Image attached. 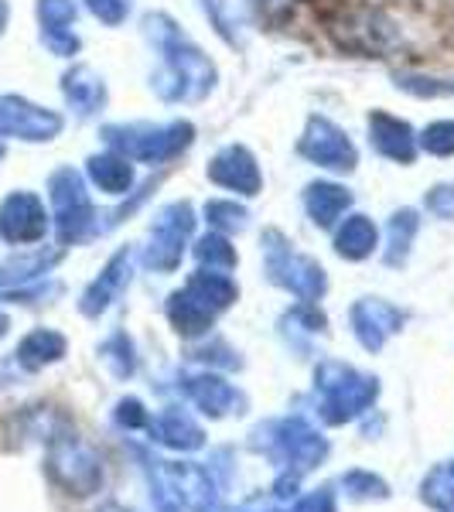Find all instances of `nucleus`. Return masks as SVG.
<instances>
[{"mask_svg":"<svg viewBox=\"0 0 454 512\" xmlns=\"http://www.w3.org/2000/svg\"><path fill=\"white\" fill-rule=\"evenodd\" d=\"M417 229H420V219L414 209H400L390 219V243H386V263H390V267H400V263L410 256Z\"/></svg>","mask_w":454,"mask_h":512,"instance_id":"obj_28","label":"nucleus"},{"mask_svg":"<svg viewBox=\"0 0 454 512\" xmlns=\"http://www.w3.org/2000/svg\"><path fill=\"white\" fill-rule=\"evenodd\" d=\"M0 383H4V373H0Z\"/></svg>","mask_w":454,"mask_h":512,"instance_id":"obj_45","label":"nucleus"},{"mask_svg":"<svg viewBox=\"0 0 454 512\" xmlns=\"http://www.w3.org/2000/svg\"><path fill=\"white\" fill-rule=\"evenodd\" d=\"M48 195H52L55 209V229H59L62 246L82 243L96 226V212L89 202L86 181L76 168H59L48 178Z\"/></svg>","mask_w":454,"mask_h":512,"instance_id":"obj_7","label":"nucleus"},{"mask_svg":"<svg viewBox=\"0 0 454 512\" xmlns=\"http://www.w3.org/2000/svg\"><path fill=\"white\" fill-rule=\"evenodd\" d=\"M195 229V212L188 202H171L158 212L151 226V243L144 250V263L158 274H171L178 270L181 256H185L188 236Z\"/></svg>","mask_w":454,"mask_h":512,"instance_id":"obj_8","label":"nucleus"},{"mask_svg":"<svg viewBox=\"0 0 454 512\" xmlns=\"http://www.w3.org/2000/svg\"><path fill=\"white\" fill-rule=\"evenodd\" d=\"M263 256H267V277L277 287L301 297V301H318L328 291V277L321 270V263L297 253L294 243H287L284 233H277V229L263 233Z\"/></svg>","mask_w":454,"mask_h":512,"instance_id":"obj_6","label":"nucleus"},{"mask_svg":"<svg viewBox=\"0 0 454 512\" xmlns=\"http://www.w3.org/2000/svg\"><path fill=\"white\" fill-rule=\"evenodd\" d=\"M147 38L161 52V69L154 72L151 86L164 103H195L209 96L216 86V65L192 38L178 28L168 14H147L144 18Z\"/></svg>","mask_w":454,"mask_h":512,"instance_id":"obj_1","label":"nucleus"},{"mask_svg":"<svg viewBox=\"0 0 454 512\" xmlns=\"http://www.w3.org/2000/svg\"><path fill=\"white\" fill-rule=\"evenodd\" d=\"M38 21L41 38L55 55L79 52V35L72 31V24H76V4L72 0H38Z\"/></svg>","mask_w":454,"mask_h":512,"instance_id":"obj_17","label":"nucleus"},{"mask_svg":"<svg viewBox=\"0 0 454 512\" xmlns=\"http://www.w3.org/2000/svg\"><path fill=\"white\" fill-rule=\"evenodd\" d=\"M7 18H11V7H7V0H0V35L7 28Z\"/></svg>","mask_w":454,"mask_h":512,"instance_id":"obj_41","label":"nucleus"},{"mask_svg":"<svg viewBox=\"0 0 454 512\" xmlns=\"http://www.w3.org/2000/svg\"><path fill=\"white\" fill-rule=\"evenodd\" d=\"M403 315L400 308H393L390 301H379V297H362L352 308V332L362 342V349L379 352L386 345V338L400 332Z\"/></svg>","mask_w":454,"mask_h":512,"instance_id":"obj_13","label":"nucleus"},{"mask_svg":"<svg viewBox=\"0 0 454 512\" xmlns=\"http://www.w3.org/2000/svg\"><path fill=\"white\" fill-rule=\"evenodd\" d=\"M315 386L321 393V417L325 424H345V420L366 414L379 396V379L356 373L342 362H321L315 373Z\"/></svg>","mask_w":454,"mask_h":512,"instance_id":"obj_3","label":"nucleus"},{"mask_svg":"<svg viewBox=\"0 0 454 512\" xmlns=\"http://www.w3.org/2000/svg\"><path fill=\"white\" fill-rule=\"evenodd\" d=\"M287 0H253V7H257L260 14H274V11H280Z\"/></svg>","mask_w":454,"mask_h":512,"instance_id":"obj_40","label":"nucleus"},{"mask_svg":"<svg viewBox=\"0 0 454 512\" xmlns=\"http://www.w3.org/2000/svg\"><path fill=\"white\" fill-rule=\"evenodd\" d=\"M164 478H168L171 492L178 495V502L185 506L188 512H216V485H212V478L205 468L192 465V461H175V465H164L161 468Z\"/></svg>","mask_w":454,"mask_h":512,"instance_id":"obj_15","label":"nucleus"},{"mask_svg":"<svg viewBox=\"0 0 454 512\" xmlns=\"http://www.w3.org/2000/svg\"><path fill=\"white\" fill-rule=\"evenodd\" d=\"M342 489L352 495V499H386L390 489H386L383 478H376L373 472H349L342 478Z\"/></svg>","mask_w":454,"mask_h":512,"instance_id":"obj_33","label":"nucleus"},{"mask_svg":"<svg viewBox=\"0 0 454 512\" xmlns=\"http://www.w3.org/2000/svg\"><path fill=\"white\" fill-rule=\"evenodd\" d=\"M130 267H134V253H130V250L113 253L110 263L99 270V277L86 287V291H82V301H79L82 315H86V318L103 315V311L120 297L123 287L130 284Z\"/></svg>","mask_w":454,"mask_h":512,"instance_id":"obj_14","label":"nucleus"},{"mask_svg":"<svg viewBox=\"0 0 454 512\" xmlns=\"http://www.w3.org/2000/svg\"><path fill=\"white\" fill-rule=\"evenodd\" d=\"M86 7L103 24H110V28L123 24V21H127V14H130V0H86Z\"/></svg>","mask_w":454,"mask_h":512,"instance_id":"obj_36","label":"nucleus"},{"mask_svg":"<svg viewBox=\"0 0 454 512\" xmlns=\"http://www.w3.org/2000/svg\"><path fill=\"white\" fill-rule=\"evenodd\" d=\"M0 161H4V144H0Z\"/></svg>","mask_w":454,"mask_h":512,"instance_id":"obj_44","label":"nucleus"},{"mask_svg":"<svg viewBox=\"0 0 454 512\" xmlns=\"http://www.w3.org/2000/svg\"><path fill=\"white\" fill-rule=\"evenodd\" d=\"M65 349H69V342H65L62 332H55V328H35V332H28L18 342L14 362H18L24 373H41L45 366H55L59 359H65Z\"/></svg>","mask_w":454,"mask_h":512,"instance_id":"obj_19","label":"nucleus"},{"mask_svg":"<svg viewBox=\"0 0 454 512\" xmlns=\"http://www.w3.org/2000/svg\"><path fill=\"white\" fill-rule=\"evenodd\" d=\"M147 431H151V441L164 444V448L175 451H198L205 444L202 427L195 424L185 410H164L154 420H147Z\"/></svg>","mask_w":454,"mask_h":512,"instance_id":"obj_21","label":"nucleus"},{"mask_svg":"<svg viewBox=\"0 0 454 512\" xmlns=\"http://www.w3.org/2000/svg\"><path fill=\"white\" fill-rule=\"evenodd\" d=\"M62 93L79 117H93L106 106V82L89 65H72L62 76Z\"/></svg>","mask_w":454,"mask_h":512,"instance_id":"obj_20","label":"nucleus"},{"mask_svg":"<svg viewBox=\"0 0 454 512\" xmlns=\"http://www.w3.org/2000/svg\"><path fill=\"white\" fill-rule=\"evenodd\" d=\"M396 86L417 96H454V82L444 79H420V76H396Z\"/></svg>","mask_w":454,"mask_h":512,"instance_id":"obj_35","label":"nucleus"},{"mask_svg":"<svg viewBox=\"0 0 454 512\" xmlns=\"http://www.w3.org/2000/svg\"><path fill=\"white\" fill-rule=\"evenodd\" d=\"M103 140L130 161L164 164L192 147L195 127L188 120L161 123V127H154V123H110V127H103Z\"/></svg>","mask_w":454,"mask_h":512,"instance_id":"obj_2","label":"nucleus"},{"mask_svg":"<svg viewBox=\"0 0 454 512\" xmlns=\"http://www.w3.org/2000/svg\"><path fill=\"white\" fill-rule=\"evenodd\" d=\"M59 260H62V250H35V253L11 256L7 263H0V291L35 284V280L45 277Z\"/></svg>","mask_w":454,"mask_h":512,"instance_id":"obj_23","label":"nucleus"},{"mask_svg":"<svg viewBox=\"0 0 454 512\" xmlns=\"http://www.w3.org/2000/svg\"><path fill=\"white\" fill-rule=\"evenodd\" d=\"M253 448L263 451L267 458H274L287 472L304 475L328 454V441L304 417H284L260 427L253 434Z\"/></svg>","mask_w":454,"mask_h":512,"instance_id":"obj_4","label":"nucleus"},{"mask_svg":"<svg viewBox=\"0 0 454 512\" xmlns=\"http://www.w3.org/2000/svg\"><path fill=\"white\" fill-rule=\"evenodd\" d=\"M147 420H151V417H147L144 403L134 400V396L117 403V424L127 427V431H140V427H147Z\"/></svg>","mask_w":454,"mask_h":512,"instance_id":"obj_37","label":"nucleus"},{"mask_svg":"<svg viewBox=\"0 0 454 512\" xmlns=\"http://www.w3.org/2000/svg\"><path fill=\"white\" fill-rule=\"evenodd\" d=\"M45 475L59 492L72 495V499H86V495L99 492V485H103V461L72 431H62L48 441Z\"/></svg>","mask_w":454,"mask_h":512,"instance_id":"obj_5","label":"nucleus"},{"mask_svg":"<svg viewBox=\"0 0 454 512\" xmlns=\"http://www.w3.org/2000/svg\"><path fill=\"white\" fill-rule=\"evenodd\" d=\"M205 219H209L219 233H239V229H246L250 212H246L243 205H236V202H222V198H216V202L205 205Z\"/></svg>","mask_w":454,"mask_h":512,"instance_id":"obj_32","label":"nucleus"},{"mask_svg":"<svg viewBox=\"0 0 454 512\" xmlns=\"http://www.w3.org/2000/svg\"><path fill=\"white\" fill-rule=\"evenodd\" d=\"M209 178L216 181L219 188H229L236 195H260L263 178H260V164L246 151L243 144H229L222 147L216 158L209 161Z\"/></svg>","mask_w":454,"mask_h":512,"instance_id":"obj_12","label":"nucleus"},{"mask_svg":"<svg viewBox=\"0 0 454 512\" xmlns=\"http://www.w3.org/2000/svg\"><path fill=\"white\" fill-rule=\"evenodd\" d=\"M294 512H338V509H335V495L328 492V489L311 492L308 499L297 502V509H294Z\"/></svg>","mask_w":454,"mask_h":512,"instance_id":"obj_39","label":"nucleus"},{"mask_svg":"<svg viewBox=\"0 0 454 512\" xmlns=\"http://www.w3.org/2000/svg\"><path fill=\"white\" fill-rule=\"evenodd\" d=\"M424 502L437 512H454V461L424 478Z\"/></svg>","mask_w":454,"mask_h":512,"instance_id":"obj_31","label":"nucleus"},{"mask_svg":"<svg viewBox=\"0 0 454 512\" xmlns=\"http://www.w3.org/2000/svg\"><path fill=\"white\" fill-rule=\"evenodd\" d=\"M349 205H352L349 188L335 185V181H315V185H308V192H304V209H308L311 222L321 229L335 226Z\"/></svg>","mask_w":454,"mask_h":512,"instance_id":"obj_22","label":"nucleus"},{"mask_svg":"<svg viewBox=\"0 0 454 512\" xmlns=\"http://www.w3.org/2000/svg\"><path fill=\"white\" fill-rule=\"evenodd\" d=\"M86 171H89V178H93V185L106 195H127L130 188H134V168H130V158H123L117 151L93 154L86 164Z\"/></svg>","mask_w":454,"mask_h":512,"instance_id":"obj_25","label":"nucleus"},{"mask_svg":"<svg viewBox=\"0 0 454 512\" xmlns=\"http://www.w3.org/2000/svg\"><path fill=\"white\" fill-rule=\"evenodd\" d=\"M99 512H127V509H123V506H117V502H110V506H103V509H99Z\"/></svg>","mask_w":454,"mask_h":512,"instance_id":"obj_43","label":"nucleus"},{"mask_svg":"<svg viewBox=\"0 0 454 512\" xmlns=\"http://www.w3.org/2000/svg\"><path fill=\"white\" fill-rule=\"evenodd\" d=\"M420 144H424L427 154H437V158H448L454 154V120H437L420 134Z\"/></svg>","mask_w":454,"mask_h":512,"instance_id":"obj_34","label":"nucleus"},{"mask_svg":"<svg viewBox=\"0 0 454 512\" xmlns=\"http://www.w3.org/2000/svg\"><path fill=\"white\" fill-rule=\"evenodd\" d=\"M99 359L113 369V376L120 379H130L137 373V355H134V342L127 338V332H113L99 345Z\"/></svg>","mask_w":454,"mask_h":512,"instance_id":"obj_29","label":"nucleus"},{"mask_svg":"<svg viewBox=\"0 0 454 512\" xmlns=\"http://www.w3.org/2000/svg\"><path fill=\"white\" fill-rule=\"evenodd\" d=\"M62 134V117L24 96H0V137L18 140H55Z\"/></svg>","mask_w":454,"mask_h":512,"instance_id":"obj_10","label":"nucleus"},{"mask_svg":"<svg viewBox=\"0 0 454 512\" xmlns=\"http://www.w3.org/2000/svg\"><path fill=\"white\" fill-rule=\"evenodd\" d=\"M369 140L383 158H390L396 164H414L417 158V137L410 130L407 120L400 117H390V113L376 110L369 117Z\"/></svg>","mask_w":454,"mask_h":512,"instance_id":"obj_16","label":"nucleus"},{"mask_svg":"<svg viewBox=\"0 0 454 512\" xmlns=\"http://www.w3.org/2000/svg\"><path fill=\"white\" fill-rule=\"evenodd\" d=\"M376 239L379 236H376L373 219L349 216L335 236V250H338V256H345V260H366V256H373V250H376Z\"/></svg>","mask_w":454,"mask_h":512,"instance_id":"obj_27","label":"nucleus"},{"mask_svg":"<svg viewBox=\"0 0 454 512\" xmlns=\"http://www.w3.org/2000/svg\"><path fill=\"white\" fill-rule=\"evenodd\" d=\"M427 212H434L437 219H454V185H437L427 192Z\"/></svg>","mask_w":454,"mask_h":512,"instance_id":"obj_38","label":"nucleus"},{"mask_svg":"<svg viewBox=\"0 0 454 512\" xmlns=\"http://www.w3.org/2000/svg\"><path fill=\"white\" fill-rule=\"evenodd\" d=\"M185 393H188V400H192L195 407L209 417H226V414H233L239 403H243L239 400V393L233 390V383H226L222 376H212V373L185 376Z\"/></svg>","mask_w":454,"mask_h":512,"instance_id":"obj_18","label":"nucleus"},{"mask_svg":"<svg viewBox=\"0 0 454 512\" xmlns=\"http://www.w3.org/2000/svg\"><path fill=\"white\" fill-rule=\"evenodd\" d=\"M48 233V216L38 195L31 192H14L0 202V236L14 246H28L45 239Z\"/></svg>","mask_w":454,"mask_h":512,"instance_id":"obj_11","label":"nucleus"},{"mask_svg":"<svg viewBox=\"0 0 454 512\" xmlns=\"http://www.w3.org/2000/svg\"><path fill=\"white\" fill-rule=\"evenodd\" d=\"M297 151H301V158H308L311 164L328 168V171H352L359 161L356 144L349 140V134H345V130L328 117H311L308 120V130H304Z\"/></svg>","mask_w":454,"mask_h":512,"instance_id":"obj_9","label":"nucleus"},{"mask_svg":"<svg viewBox=\"0 0 454 512\" xmlns=\"http://www.w3.org/2000/svg\"><path fill=\"white\" fill-rule=\"evenodd\" d=\"M195 256H198V263L202 267H209V270H233L236 263H239V256L233 250V243H229L222 233H209V236H202L198 239V246H195Z\"/></svg>","mask_w":454,"mask_h":512,"instance_id":"obj_30","label":"nucleus"},{"mask_svg":"<svg viewBox=\"0 0 454 512\" xmlns=\"http://www.w3.org/2000/svg\"><path fill=\"white\" fill-rule=\"evenodd\" d=\"M185 291L192 294L205 311H212V315L233 308V301H236V294H239L236 284L226 274H222V270H198V274L188 277Z\"/></svg>","mask_w":454,"mask_h":512,"instance_id":"obj_24","label":"nucleus"},{"mask_svg":"<svg viewBox=\"0 0 454 512\" xmlns=\"http://www.w3.org/2000/svg\"><path fill=\"white\" fill-rule=\"evenodd\" d=\"M7 328H11V321H7V315H0V338L7 335Z\"/></svg>","mask_w":454,"mask_h":512,"instance_id":"obj_42","label":"nucleus"},{"mask_svg":"<svg viewBox=\"0 0 454 512\" xmlns=\"http://www.w3.org/2000/svg\"><path fill=\"white\" fill-rule=\"evenodd\" d=\"M168 321L175 325V332L181 338H195V335L209 332L216 315H212V311H205L202 304H198L195 297L181 287V291H175L168 297Z\"/></svg>","mask_w":454,"mask_h":512,"instance_id":"obj_26","label":"nucleus"}]
</instances>
